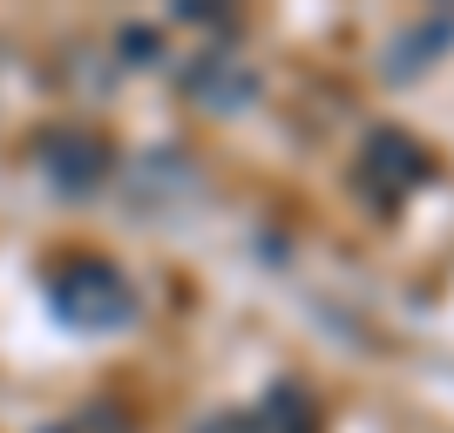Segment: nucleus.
Segmentation results:
<instances>
[{
    "label": "nucleus",
    "instance_id": "4",
    "mask_svg": "<svg viewBox=\"0 0 454 433\" xmlns=\"http://www.w3.org/2000/svg\"><path fill=\"white\" fill-rule=\"evenodd\" d=\"M184 89H190V102H210V109L224 115V109H245L251 95H258V75H251V68H238L231 55H204V61L184 75Z\"/></svg>",
    "mask_w": 454,
    "mask_h": 433
},
{
    "label": "nucleus",
    "instance_id": "1",
    "mask_svg": "<svg viewBox=\"0 0 454 433\" xmlns=\"http://www.w3.org/2000/svg\"><path fill=\"white\" fill-rule=\"evenodd\" d=\"M48 312L75 332H115L136 319V284L102 258H68L48 278Z\"/></svg>",
    "mask_w": 454,
    "mask_h": 433
},
{
    "label": "nucleus",
    "instance_id": "6",
    "mask_svg": "<svg viewBox=\"0 0 454 433\" xmlns=\"http://www.w3.org/2000/svg\"><path fill=\"white\" fill-rule=\"evenodd\" d=\"M258 427H265V433H312L319 420H312V406H305V393H299V386H278V393L265 399Z\"/></svg>",
    "mask_w": 454,
    "mask_h": 433
},
{
    "label": "nucleus",
    "instance_id": "5",
    "mask_svg": "<svg viewBox=\"0 0 454 433\" xmlns=\"http://www.w3.org/2000/svg\"><path fill=\"white\" fill-rule=\"evenodd\" d=\"M448 41H454V14H434V27H427V20H414V27H407V35L387 48V75H394V81L420 75V68H427V61L448 48Z\"/></svg>",
    "mask_w": 454,
    "mask_h": 433
},
{
    "label": "nucleus",
    "instance_id": "3",
    "mask_svg": "<svg viewBox=\"0 0 454 433\" xmlns=\"http://www.w3.org/2000/svg\"><path fill=\"white\" fill-rule=\"evenodd\" d=\"M41 163H48V176H55L61 189H95L109 176V143L89 135V129H55L41 143Z\"/></svg>",
    "mask_w": 454,
    "mask_h": 433
},
{
    "label": "nucleus",
    "instance_id": "2",
    "mask_svg": "<svg viewBox=\"0 0 454 433\" xmlns=\"http://www.w3.org/2000/svg\"><path fill=\"white\" fill-rule=\"evenodd\" d=\"M434 176V156L420 150L414 135H400V129H380L373 143H366V189H373L380 204L394 210L407 189H420Z\"/></svg>",
    "mask_w": 454,
    "mask_h": 433
}]
</instances>
